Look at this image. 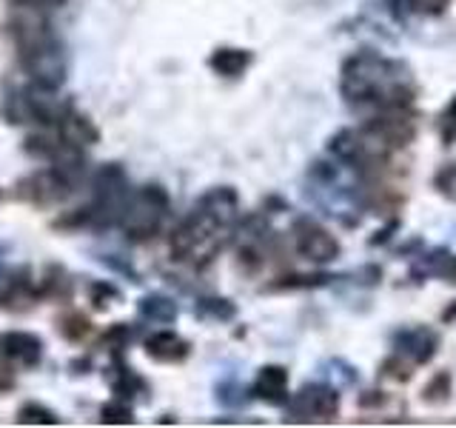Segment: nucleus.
<instances>
[{
	"instance_id": "nucleus-1",
	"label": "nucleus",
	"mask_w": 456,
	"mask_h": 428,
	"mask_svg": "<svg viewBox=\"0 0 456 428\" xmlns=\"http://www.w3.org/2000/svg\"><path fill=\"white\" fill-rule=\"evenodd\" d=\"M339 95L351 109L374 114L385 109H413L417 86L413 71L403 61L360 49L339 69Z\"/></svg>"
},
{
	"instance_id": "nucleus-2",
	"label": "nucleus",
	"mask_w": 456,
	"mask_h": 428,
	"mask_svg": "<svg viewBox=\"0 0 456 428\" xmlns=\"http://www.w3.org/2000/svg\"><path fill=\"white\" fill-rule=\"evenodd\" d=\"M237 226L240 197L232 185H217L200 197V203L171 232V257L191 268H206L232 243Z\"/></svg>"
},
{
	"instance_id": "nucleus-3",
	"label": "nucleus",
	"mask_w": 456,
	"mask_h": 428,
	"mask_svg": "<svg viewBox=\"0 0 456 428\" xmlns=\"http://www.w3.org/2000/svg\"><path fill=\"white\" fill-rule=\"evenodd\" d=\"M166 214H168V194L160 185H146V189H140L128 197L118 226L132 243H146L160 232Z\"/></svg>"
},
{
	"instance_id": "nucleus-4",
	"label": "nucleus",
	"mask_w": 456,
	"mask_h": 428,
	"mask_svg": "<svg viewBox=\"0 0 456 428\" xmlns=\"http://www.w3.org/2000/svg\"><path fill=\"white\" fill-rule=\"evenodd\" d=\"M128 177L120 166H103L94 177V203L89 206V226H114L128 203Z\"/></svg>"
},
{
	"instance_id": "nucleus-5",
	"label": "nucleus",
	"mask_w": 456,
	"mask_h": 428,
	"mask_svg": "<svg viewBox=\"0 0 456 428\" xmlns=\"http://www.w3.org/2000/svg\"><path fill=\"white\" fill-rule=\"evenodd\" d=\"M339 414V391L325 383H308L285 403V423H334Z\"/></svg>"
},
{
	"instance_id": "nucleus-6",
	"label": "nucleus",
	"mask_w": 456,
	"mask_h": 428,
	"mask_svg": "<svg viewBox=\"0 0 456 428\" xmlns=\"http://www.w3.org/2000/svg\"><path fill=\"white\" fill-rule=\"evenodd\" d=\"M291 240H294L297 254L305 257V260H311V263H317V266L334 263L342 251L339 240L328 232L322 223L308 218V214H303V218H297L291 223Z\"/></svg>"
},
{
	"instance_id": "nucleus-7",
	"label": "nucleus",
	"mask_w": 456,
	"mask_h": 428,
	"mask_svg": "<svg viewBox=\"0 0 456 428\" xmlns=\"http://www.w3.org/2000/svg\"><path fill=\"white\" fill-rule=\"evenodd\" d=\"M391 354L403 357L405 363L417 366H428L439 351V334L431 325H403L396 328L391 337Z\"/></svg>"
},
{
	"instance_id": "nucleus-8",
	"label": "nucleus",
	"mask_w": 456,
	"mask_h": 428,
	"mask_svg": "<svg viewBox=\"0 0 456 428\" xmlns=\"http://www.w3.org/2000/svg\"><path fill=\"white\" fill-rule=\"evenodd\" d=\"M69 194H71V183L63 175H57L54 169L35 171V175L23 177L18 185V197L32 206H57Z\"/></svg>"
},
{
	"instance_id": "nucleus-9",
	"label": "nucleus",
	"mask_w": 456,
	"mask_h": 428,
	"mask_svg": "<svg viewBox=\"0 0 456 428\" xmlns=\"http://www.w3.org/2000/svg\"><path fill=\"white\" fill-rule=\"evenodd\" d=\"M20 63L28 75L35 78V83L57 89L66 80V61H63V46L61 40H52L46 46H40L28 54H20Z\"/></svg>"
},
{
	"instance_id": "nucleus-10",
	"label": "nucleus",
	"mask_w": 456,
	"mask_h": 428,
	"mask_svg": "<svg viewBox=\"0 0 456 428\" xmlns=\"http://www.w3.org/2000/svg\"><path fill=\"white\" fill-rule=\"evenodd\" d=\"M37 300V289L32 285L26 268L0 266V306L6 311H26Z\"/></svg>"
},
{
	"instance_id": "nucleus-11",
	"label": "nucleus",
	"mask_w": 456,
	"mask_h": 428,
	"mask_svg": "<svg viewBox=\"0 0 456 428\" xmlns=\"http://www.w3.org/2000/svg\"><path fill=\"white\" fill-rule=\"evenodd\" d=\"M43 357V340L28 332H6L0 334V360L9 366L32 368Z\"/></svg>"
},
{
	"instance_id": "nucleus-12",
	"label": "nucleus",
	"mask_w": 456,
	"mask_h": 428,
	"mask_svg": "<svg viewBox=\"0 0 456 428\" xmlns=\"http://www.w3.org/2000/svg\"><path fill=\"white\" fill-rule=\"evenodd\" d=\"M251 397L263 399L268 406H285L289 403V371L282 366H263L251 385Z\"/></svg>"
},
{
	"instance_id": "nucleus-13",
	"label": "nucleus",
	"mask_w": 456,
	"mask_h": 428,
	"mask_svg": "<svg viewBox=\"0 0 456 428\" xmlns=\"http://www.w3.org/2000/svg\"><path fill=\"white\" fill-rule=\"evenodd\" d=\"M57 132H61V140L71 143V146H94L100 140V128L86 118V114L75 111V109H66L57 120Z\"/></svg>"
},
{
	"instance_id": "nucleus-14",
	"label": "nucleus",
	"mask_w": 456,
	"mask_h": 428,
	"mask_svg": "<svg viewBox=\"0 0 456 428\" xmlns=\"http://www.w3.org/2000/svg\"><path fill=\"white\" fill-rule=\"evenodd\" d=\"M146 354L157 363H183L191 354V346L175 332H157L146 340Z\"/></svg>"
},
{
	"instance_id": "nucleus-15",
	"label": "nucleus",
	"mask_w": 456,
	"mask_h": 428,
	"mask_svg": "<svg viewBox=\"0 0 456 428\" xmlns=\"http://www.w3.org/2000/svg\"><path fill=\"white\" fill-rule=\"evenodd\" d=\"M254 61V54L248 49H232V46H223V49H214L208 57V66L211 71H217L220 78H240Z\"/></svg>"
},
{
	"instance_id": "nucleus-16",
	"label": "nucleus",
	"mask_w": 456,
	"mask_h": 428,
	"mask_svg": "<svg viewBox=\"0 0 456 428\" xmlns=\"http://www.w3.org/2000/svg\"><path fill=\"white\" fill-rule=\"evenodd\" d=\"M419 275L456 285V254L448 249H434V251L422 254L419 257Z\"/></svg>"
},
{
	"instance_id": "nucleus-17",
	"label": "nucleus",
	"mask_w": 456,
	"mask_h": 428,
	"mask_svg": "<svg viewBox=\"0 0 456 428\" xmlns=\"http://www.w3.org/2000/svg\"><path fill=\"white\" fill-rule=\"evenodd\" d=\"M106 380H109V385H111V391H114V394H120V397H134V394H140L142 389H146V383H142V380L134 374V371L123 363V357H120V354H114V360H111V366H109V371H106Z\"/></svg>"
},
{
	"instance_id": "nucleus-18",
	"label": "nucleus",
	"mask_w": 456,
	"mask_h": 428,
	"mask_svg": "<svg viewBox=\"0 0 456 428\" xmlns=\"http://www.w3.org/2000/svg\"><path fill=\"white\" fill-rule=\"evenodd\" d=\"M388 4L399 21H408V18H442L448 12L451 0H388Z\"/></svg>"
},
{
	"instance_id": "nucleus-19",
	"label": "nucleus",
	"mask_w": 456,
	"mask_h": 428,
	"mask_svg": "<svg viewBox=\"0 0 456 428\" xmlns=\"http://www.w3.org/2000/svg\"><path fill=\"white\" fill-rule=\"evenodd\" d=\"M140 314L151 323H175L177 320V303L166 294H149L140 300Z\"/></svg>"
},
{
	"instance_id": "nucleus-20",
	"label": "nucleus",
	"mask_w": 456,
	"mask_h": 428,
	"mask_svg": "<svg viewBox=\"0 0 456 428\" xmlns=\"http://www.w3.org/2000/svg\"><path fill=\"white\" fill-rule=\"evenodd\" d=\"M331 280V275H291V277H280L277 283L268 285V292H297V289H322V285H328Z\"/></svg>"
},
{
	"instance_id": "nucleus-21",
	"label": "nucleus",
	"mask_w": 456,
	"mask_h": 428,
	"mask_svg": "<svg viewBox=\"0 0 456 428\" xmlns=\"http://www.w3.org/2000/svg\"><path fill=\"white\" fill-rule=\"evenodd\" d=\"M197 314H200V317H208V320L228 323V320H234L237 306L232 303V300H225V297H206V300H200V303H197Z\"/></svg>"
},
{
	"instance_id": "nucleus-22",
	"label": "nucleus",
	"mask_w": 456,
	"mask_h": 428,
	"mask_svg": "<svg viewBox=\"0 0 456 428\" xmlns=\"http://www.w3.org/2000/svg\"><path fill=\"white\" fill-rule=\"evenodd\" d=\"M18 423L20 425H61V417L40 403H26L18 411Z\"/></svg>"
},
{
	"instance_id": "nucleus-23",
	"label": "nucleus",
	"mask_w": 456,
	"mask_h": 428,
	"mask_svg": "<svg viewBox=\"0 0 456 428\" xmlns=\"http://www.w3.org/2000/svg\"><path fill=\"white\" fill-rule=\"evenodd\" d=\"M436 132H439L442 146H453V143H456V95L448 100L445 109L439 111V118H436Z\"/></svg>"
},
{
	"instance_id": "nucleus-24",
	"label": "nucleus",
	"mask_w": 456,
	"mask_h": 428,
	"mask_svg": "<svg viewBox=\"0 0 456 428\" xmlns=\"http://www.w3.org/2000/svg\"><path fill=\"white\" fill-rule=\"evenodd\" d=\"M451 389H453V380H451V374L448 371H439V374L425 385L422 389V399L425 403H434V406H439V403H448V397H451Z\"/></svg>"
},
{
	"instance_id": "nucleus-25",
	"label": "nucleus",
	"mask_w": 456,
	"mask_h": 428,
	"mask_svg": "<svg viewBox=\"0 0 456 428\" xmlns=\"http://www.w3.org/2000/svg\"><path fill=\"white\" fill-rule=\"evenodd\" d=\"M89 332H92V323L86 320L80 311H69L66 317L61 320V334L66 340H71V342H80Z\"/></svg>"
},
{
	"instance_id": "nucleus-26",
	"label": "nucleus",
	"mask_w": 456,
	"mask_h": 428,
	"mask_svg": "<svg viewBox=\"0 0 456 428\" xmlns=\"http://www.w3.org/2000/svg\"><path fill=\"white\" fill-rule=\"evenodd\" d=\"M434 189L445 200H451V203H456V160L445 163L436 171V175H434Z\"/></svg>"
},
{
	"instance_id": "nucleus-27",
	"label": "nucleus",
	"mask_w": 456,
	"mask_h": 428,
	"mask_svg": "<svg viewBox=\"0 0 456 428\" xmlns=\"http://www.w3.org/2000/svg\"><path fill=\"white\" fill-rule=\"evenodd\" d=\"M100 423L103 425H134V414L126 403H109L100 408Z\"/></svg>"
},
{
	"instance_id": "nucleus-28",
	"label": "nucleus",
	"mask_w": 456,
	"mask_h": 428,
	"mask_svg": "<svg viewBox=\"0 0 456 428\" xmlns=\"http://www.w3.org/2000/svg\"><path fill=\"white\" fill-rule=\"evenodd\" d=\"M89 300H92V306H94L97 311H106L109 306H114V303L120 300V292L114 289L111 283H92Z\"/></svg>"
},
{
	"instance_id": "nucleus-29",
	"label": "nucleus",
	"mask_w": 456,
	"mask_h": 428,
	"mask_svg": "<svg viewBox=\"0 0 456 428\" xmlns=\"http://www.w3.org/2000/svg\"><path fill=\"white\" fill-rule=\"evenodd\" d=\"M379 374H382V377H388V380H396V383H405V380L413 377V366L405 363L403 357L391 354L388 360H385V363L379 366Z\"/></svg>"
},
{
	"instance_id": "nucleus-30",
	"label": "nucleus",
	"mask_w": 456,
	"mask_h": 428,
	"mask_svg": "<svg viewBox=\"0 0 456 428\" xmlns=\"http://www.w3.org/2000/svg\"><path fill=\"white\" fill-rule=\"evenodd\" d=\"M128 340H132V332H128V328H126L123 323H118V325H114L111 332L103 337V349H109L111 357H114V354H120V351L128 346Z\"/></svg>"
},
{
	"instance_id": "nucleus-31",
	"label": "nucleus",
	"mask_w": 456,
	"mask_h": 428,
	"mask_svg": "<svg viewBox=\"0 0 456 428\" xmlns=\"http://www.w3.org/2000/svg\"><path fill=\"white\" fill-rule=\"evenodd\" d=\"M9 4L18 9H52V6H61L63 0H9Z\"/></svg>"
},
{
	"instance_id": "nucleus-32",
	"label": "nucleus",
	"mask_w": 456,
	"mask_h": 428,
	"mask_svg": "<svg viewBox=\"0 0 456 428\" xmlns=\"http://www.w3.org/2000/svg\"><path fill=\"white\" fill-rule=\"evenodd\" d=\"M0 197H4V192H0Z\"/></svg>"
}]
</instances>
